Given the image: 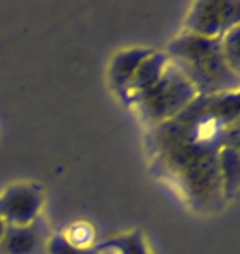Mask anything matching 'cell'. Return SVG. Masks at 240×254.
I'll return each instance as SVG.
<instances>
[{
    "mask_svg": "<svg viewBox=\"0 0 240 254\" xmlns=\"http://www.w3.org/2000/svg\"><path fill=\"white\" fill-rule=\"evenodd\" d=\"M239 91L197 96L181 113L148 129L146 152L158 172L194 211L224 203L221 150L239 140Z\"/></svg>",
    "mask_w": 240,
    "mask_h": 254,
    "instance_id": "cell-1",
    "label": "cell"
},
{
    "mask_svg": "<svg viewBox=\"0 0 240 254\" xmlns=\"http://www.w3.org/2000/svg\"><path fill=\"white\" fill-rule=\"evenodd\" d=\"M165 53L199 96L239 91L240 73L227 63L221 38H204L183 32L171 40Z\"/></svg>",
    "mask_w": 240,
    "mask_h": 254,
    "instance_id": "cell-2",
    "label": "cell"
},
{
    "mask_svg": "<svg viewBox=\"0 0 240 254\" xmlns=\"http://www.w3.org/2000/svg\"><path fill=\"white\" fill-rule=\"evenodd\" d=\"M197 96L192 84L168 60L160 78L144 94H140L132 106L142 123L150 129L181 113Z\"/></svg>",
    "mask_w": 240,
    "mask_h": 254,
    "instance_id": "cell-3",
    "label": "cell"
},
{
    "mask_svg": "<svg viewBox=\"0 0 240 254\" xmlns=\"http://www.w3.org/2000/svg\"><path fill=\"white\" fill-rule=\"evenodd\" d=\"M240 23L237 0H197L191 3L185 18V32L204 38H221Z\"/></svg>",
    "mask_w": 240,
    "mask_h": 254,
    "instance_id": "cell-4",
    "label": "cell"
},
{
    "mask_svg": "<svg viewBox=\"0 0 240 254\" xmlns=\"http://www.w3.org/2000/svg\"><path fill=\"white\" fill-rule=\"evenodd\" d=\"M43 191L37 184H13L0 191V220L7 226H25L40 218Z\"/></svg>",
    "mask_w": 240,
    "mask_h": 254,
    "instance_id": "cell-5",
    "label": "cell"
},
{
    "mask_svg": "<svg viewBox=\"0 0 240 254\" xmlns=\"http://www.w3.org/2000/svg\"><path fill=\"white\" fill-rule=\"evenodd\" d=\"M51 233L42 216L25 226H5L0 254H47Z\"/></svg>",
    "mask_w": 240,
    "mask_h": 254,
    "instance_id": "cell-6",
    "label": "cell"
},
{
    "mask_svg": "<svg viewBox=\"0 0 240 254\" xmlns=\"http://www.w3.org/2000/svg\"><path fill=\"white\" fill-rule=\"evenodd\" d=\"M168 64V57L166 53L153 52L142 62L139 69L135 71L134 78L130 79V83L120 91V99L124 101L127 106H132L135 103V99L140 94H144L155 81L160 78L165 66Z\"/></svg>",
    "mask_w": 240,
    "mask_h": 254,
    "instance_id": "cell-7",
    "label": "cell"
},
{
    "mask_svg": "<svg viewBox=\"0 0 240 254\" xmlns=\"http://www.w3.org/2000/svg\"><path fill=\"white\" fill-rule=\"evenodd\" d=\"M151 52L153 50L146 47H134V48L122 50V52L114 55V58H112L109 63L107 78H109L110 88L114 89L117 94L130 83L135 71L139 69L142 62H144Z\"/></svg>",
    "mask_w": 240,
    "mask_h": 254,
    "instance_id": "cell-8",
    "label": "cell"
},
{
    "mask_svg": "<svg viewBox=\"0 0 240 254\" xmlns=\"http://www.w3.org/2000/svg\"><path fill=\"white\" fill-rule=\"evenodd\" d=\"M219 172L222 182V196L227 203L229 200H234L239 191V140L229 142L221 150Z\"/></svg>",
    "mask_w": 240,
    "mask_h": 254,
    "instance_id": "cell-9",
    "label": "cell"
},
{
    "mask_svg": "<svg viewBox=\"0 0 240 254\" xmlns=\"http://www.w3.org/2000/svg\"><path fill=\"white\" fill-rule=\"evenodd\" d=\"M107 248L114 250L115 254H150L144 236L139 231H132L127 233V235L112 238L110 241L100 245L99 250H107Z\"/></svg>",
    "mask_w": 240,
    "mask_h": 254,
    "instance_id": "cell-10",
    "label": "cell"
},
{
    "mask_svg": "<svg viewBox=\"0 0 240 254\" xmlns=\"http://www.w3.org/2000/svg\"><path fill=\"white\" fill-rule=\"evenodd\" d=\"M239 38H240V25H236V27L231 28L227 33H224L221 37V48L224 57H226L227 63L232 66V69H236L237 73H240Z\"/></svg>",
    "mask_w": 240,
    "mask_h": 254,
    "instance_id": "cell-11",
    "label": "cell"
},
{
    "mask_svg": "<svg viewBox=\"0 0 240 254\" xmlns=\"http://www.w3.org/2000/svg\"><path fill=\"white\" fill-rule=\"evenodd\" d=\"M47 254H102L97 248H81L66 240L64 235H51L47 245Z\"/></svg>",
    "mask_w": 240,
    "mask_h": 254,
    "instance_id": "cell-12",
    "label": "cell"
},
{
    "mask_svg": "<svg viewBox=\"0 0 240 254\" xmlns=\"http://www.w3.org/2000/svg\"><path fill=\"white\" fill-rule=\"evenodd\" d=\"M5 226H7V225H5V223H3L2 220H0V238H2V235H3V231H5Z\"/></svg>",
    "mask_w": 240,
    "mask_h": 254,
    "instance_id": "cell-13",
    "label": "cell"
}]
</instances>
